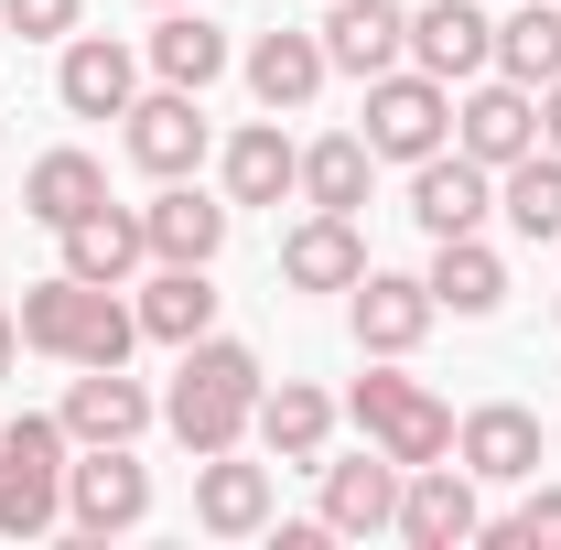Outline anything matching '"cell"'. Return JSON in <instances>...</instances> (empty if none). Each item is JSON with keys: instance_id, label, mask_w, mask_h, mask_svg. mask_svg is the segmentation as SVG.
I'll list each match as a JSON object with an SVG mask.
<instances>
[{"instance_id": "6da1fadb", "label": "cell", "mask_w": 561, "mask_h": 550, "mask_svg": "<svg viewBox=\"0 0 561 550\" xmlns=\"http://www.w3.org/2000/svg\"><path fill=\"white\" fill-rule=\"evenodd\" d=\"M260 356L238 335H195L184 345V367H173V400H162V421H173V443L206 465V454H238L249 443V411H260Z\"/></svg>"}, {"instance_id": "7a4b0ae2", "label": "cell", "mask_w": 561, "mask_h": 550, "mask_svg": "<svg viewBox=\"0 0 561 550\" xmlns=\"http://www.w3.org/2000/svg\"><path fill=\"white\" fill-rule=\"evenodd\" d=\"M22 345L33 356H66V367H130V345H140V302H119L108 280H33L22 291Z\"/></svg>"}, {"instance_id": "3957f363", "label": "cell", "mask_w": 561, "mask_h": 550, "mask_svg": "<svg viewBox=\"0 0 561 550\" xmlns=\"http://www.w3.org/2000/svg\"><path fill=\"white\" fill-rule=\"evenodd\" d=\"M66 465H76V432L44 411H22L0 432V529L11 540H44L66 529Z\"/></svg>"}, {"instance_id": "277c9868", "label": "cell", "mask_w": 561, "mask_h": 550, "mask_svg": "<svg viewBox=\"0 0 561 550\" xmlns=\"http://www.w3.org/2000/svg\"><path fill=\"white\" fill-rule=\"evenodd\" d=\"M356 432H367L389 465H443V454H454V411H443L421 378H400V356H378V367L356 378Z\"/></svg>"}, {"instance_id": "5b68a950", "label": "cell", "mask_w": 561, "mask_h": 550, "mask_svg": "<svg viewBox=\"0 0 561 550\" xmlns=\"http://www.w3.org/2000/svg\"><path fill=\"white\" fill-rule=\"evenodd\" d=\"M443 140H454V87L443 76H421V66L367 76V151L378 162H432Z\"/></svg>"}, {"instance_id": "8992f818", "label": "cell", "mask_w": 561, "mask_h": 550, "mask_svg": "<svg viewBox=\"0 0 561 550\" xmlns=\"http://www.w3.org/2000/svg\"><path fill=\"white\" fill-rule=\"evenodd\" d=\"M151 518V465H130V443H87L66 465V529L76 540H119Z\"/></svg>"}, {"instance_id": "52a82bcc", "label": "cell", "mask_w": 561, "mask_h": 550, "mask_svg": "<svg viewBox=\"0 0 561 550\" xmlns=\"http://www.w3.org/2000/svg\"><path fill=\"white\" fill-rule=\"evenodd\" d=\"M454 151L486 162V173H507L518 151H540V87H518V76H465V98H454Z\"/></svg>"}, {"instance_id": "ba28073f", "label": "cell", "mask_w": 561, "mask_h": 550, "mask_svg": "<svg viewBox=\"0 0 561 550\" xmlns=\"http://www.w3.org/2000/svg\"><path fill=\"white\" fill-rule=\"evenodd\" d=\"M454 465L476 485H529L551 465V432H540V411H518V400H486V411L454 421Z\"/></svg>"}, {"instance_id": "9c48e42d", "label": "cell", "mask_w": 561, "mask_h": 550, "mask_svg": "<svg viewBox=\"0 0 561 550\" xmlns=\"http://www.w3.org/2000/svg\"><path fill=\"white\" fill-rule=\"evenodd\" d=\"M432 280L421 271H356V291H346V324H356V345L367 356H411L421 335H432Z\"/></svg>"}, {"instance_id": "30bf717a", "label": "cell", "mask_w": 561, "mask_h": 550, "mask_svg": "<svg viewBox=\"0 0 561 550\" xmlns=\"http://www.w3.org/2000/svg\"><path fill=\"white\" fill-rule=\"evenodd\" d=\"M130 162L151 173V184H184V173L206 162V98H195V87L130 98Z\"/></svg>"}, {"instance_id": "8fae6325", "label": "cell", "mask_w": 561, "mask_h": 550, "mask_svg": "<svg viewBox=\"0 0 561 550\" xmlns=\"http://www.w3.org/2000/svg\"><path fill=\"white\" fill-rule=\"evenodd\" d=\"M411 216H421V238H476V227L496 216V173L443 140L432 162H411Z\"/></svg>"}, {"instance_id": "7c38bea8", "label": "cell", "mask_w": 561, "mask_h": 550, "mask_svg": "<svg viewBox=\"0 0 561 550\" xmlns=\"http://www.w3.org/2000/svg\"><path fill=\"white\" fill-rule=\"evenodd\" d=\"M476 529H486V507H476L465 465H411L400 475V540L411 550H465Z\"/></svg>"}, {"instance_id": "4fadbf2b", "label": "cell", "mask_w": 561, "mask_h": 550, "mask_svg": "<svg viewBox=\"0 0 561 550\" xmlns=\"http://www.w3.org/2000/svg\"><path fill=\"white\" fill-rule=\"evenodd\" d=\"M313 33H324V66L356 76V87H367V76H389L400 55H411V11H400V0H335Z\"/></svg>"}, {"instance_id": "5bb4252c", "label": "cell", "mask_w": 561, "mask_h": 550, "mask_svg": "<svg viewBox=\"0 0 561 550\" xmlns=\"http://www.w3.org/2000/svg\"><path fill=\"white\" fill-rule=\"evenodd\" d=\"M324 475V529L335 540H378V529H400V475L411 465H389L378 443L356 454V465H313Z\"/></svg>"}, {"instance_id": "9a60e30c", "label": "cell", "mask_w": 561, "mask_h": 550, "mask_svg": "<svg viewBox=\"0 0 561 550\" xmlns=\"http://www.w3.org/2000/svg\"><path fill=\"white\" fill-rule=\"evenodd\" d=\"M411 66L443 76V87L486 76L496 66V22L476 11V0H421V11H411Z\"/></svg>"}, {"instance_id": "2e32d148", "label": "cell", "mask_w": 561, "mask_h": 550, "mask_svg": "<svg viewBox=\"0 0 561 550\" xmlns=\"http://www.w3.org/2000/svg\"><path fill=\"white\" fill-rule=\"evenodd\" d=\"M55 98H66L76 119H130V98H140V55H130V44H108V33H66Z\"/></svg>"}, {"instance_id": "e0dca14e", "label": "cell", "mask_w": 561, "mask_h": 550, "mask_svg": "<svg viewBox=\"0 0 561 550\" xmlns=\"http://www.w3.org/2000/svg\"><path fill=\"white\" fill-rule=\"evenodd\" d=\"M195 529H206V540H260V529H271V465L206 454V465H195Z\"/></svg>"}, {"instance_id": "ac0fdd59", "label": "cell", "mask_w": 561, "mask_h": 550, "mask_svg": "<svg viewBox=\"0 0 561 550\" xmlns=\"http://www.w3.org/2000/svg\"><path fill=\"white\" fill-rule=\"evenodd\" d=\"M238 76H249V98H260V108H313V98H324V33H291V22H280V33H260V44H249V55H238Z\"/></svg>"}, {"instance_id": "d6986e66", "label": "cell", "mask_w": 561, "mask_h": 550, "mask_svg": "<svg viewBox=\"0 0 561 550\" xmlns=\"http://www.w3.org/2000/svg\"><path fill=\"white\" fill-rule=\"evenodd\" d=\"M249 432H260L271 465H324V443H335V400H324L313 378H280V389H260Z\"/></svg>"}, {"instance_id": "ffe728a7", "label": "cell", "mask_w": 561, "mask_h": 550, "mask_svg": "<svg viewBox=\"0 0 561 550\" xmlns=\"http://www.w3.org/2000/svg\"><path fill=\"white\" fill-rule=\"evenodd\" d=\"M55 421H66L76 443H140L151 432V389H140L130 367H76V389H66Z\"/></svg>"}, {"instance_id": "44dd1931", "label": "cell", "mask_w": 561, "mask_h": 550, "mask_svg": "<svg viewBox=\"0 0 561 550\" xmlns=\"http://www.w3.org/2000/svg\"><path fill=\"white\" fill-rule=\"evenodd\" d=\"M140 55H151V76H162V87H195V98H206L216 76L238 66V44L216 33V22L195 11V0H173V11L151 22V44H140Z\"/></svg>"}, {"instance_id": "7402d4cb", "label": "cell", "mask_w": 561, "mask_h": 550, "mask_svg": "<svg viewBox=\"0 0 561 550\" xmlns=\"http://www.w3.org/2000/svg\"><path fill=\"white\" fill-rule=\"evenodd\" d=\"M227 216L238 206L195 195V173H184V184H162V195L140 206V238H151V260H195V271H206L216 249H227Z\"/></svg>"}, {"instance_id": "603a6c76", "label": "cell", "mask_w": 561, "mask_h": 550, "mask_svg": "<svg viewBox=\"0 0 561 550\" xmlns=\"http://www.w3.org/2000/svg\"><path fill=\"white\" fill-rule=\"evenodd\" d=\"M356 271H367V238H356V216H302L291 238H280V280L291 291H356Z\"/></svg>"}, {"instance_id": "cb8c5ba5", "label": "cell", "mask_w": 561, "mask_h": 550, "mask_svg": "<svg viewBox=\"0 0 561 550\" xmlns=\"http://www.w3.org/2000/svg\"><path fill=\"white\" fill-rule=\"evenodd\" d=\"M55 238H66V271H76V280H108V291H130V271L151 260L140 206H87L76 227H55Z\"/></svg>"}, {"instance_id": "d4e9b609", "label": "cell", "mask_w": 561, "mask_h": 550, "mask_svg": "<svg viewBox=\"0 0 561 550\" xmlns=\"http://www.w3.org/2000/svg\"><path fill=\"white\" fill-rule=\"evenodd\" d=\"M140 335L173 345V356H184L195 335H216V280L195 271V260H162V271L140 280Z\"/></svg>"}, {"instance_id": "484cf974", "label": "cell", "mask_w": 561, "mask_h": 550, "mask_svg": "<svg viewBox=\"0 0 561 550\" xmlns=\"http://www.w3.org/2000/svg\"><path fill=\"white\" fill-rule=\"evenodd\" d=\"M421 280H432V302L465 313V324L507 302V260L486 249V227H476V238H432V271H421Z\"/></svg>"}, {"instance_id": "4316f807", "label": "cell", "mask_w": 561, "mask_h": 550, "mask_svg": "<svg viewBox=\"0 0 561 550\" xmlns=\"http://www.w3.org/2000/svg\"><path fill=\"white\" fill-rule=\"evenodd\" d=\"M280 195H302V151L280 140V119H249L227 140V206H280Z\"/></svg>"}, {"instance_id": "83f0119b", "label": "cell", "mask_w": 561, "mask_h": 550, "mask_svg": "<svg viewBox=\"0 0 561 550\" xmlns=\"http://www.w3.org/2000/svg\"><path fill=\"white\" fill-rule=\"evenodd\" d=\"M87 206H108V162H98V151H44V162L22 173V216H33V227H76Z\"/></svg>"}, {"instance_id": "f1b7e54d", "label": "cell", "mask_w": 561, "mask_h": 550, "mask_svg": "<svg viewBox=\"0 0 561 550\" xmlns=\"http://www.w3.org/2000/svg\"><path fill=\"white\" fill-rule=\"evenodd\" d=\"M367 173H378L367 130H335V140H313V151H302V206H324V216H356V206H367Z\"/></svg>"}, {"instance_id": "f546056e", "label": "cell", "mask_w": 561, "mask_h": 550, "mask_svg": "<svg viewBox=\"0 0 561 550\" xmlns=\"http://www.w3.org/2000/svg\"><path fill=\"white\" fill-rule=\"evenodd\" d=\"M496 216L540 249V238H561V151H518L507 173H496Z\"/></svg>"}, {"instance_id": "4dcf8cb0", "label": "cell", "mask_w": 561, "mask_h": 550, "mask_svg": "<svg viewBox=\"0 0 561 550\" xmlns=\"http://www.w3.org/2000/svg\"><path fill=\"white\" fill-rule=\"evenodd\" d=\"M496 76H518V87H551L561 76V0H529V11L496 22Z\"/></svg>"}, {"instance_id": "1f68e13d", "label": "cell", "mask_w": 561, "mask_h": 550, "mask_svg": "<svg viewBox=\"0 0 561 550\" xmlns=\"http://www.w3.org/2000/svg\"><path fill=\"white\" fill-rule=\"evenodd\" d=\"M476 540H496V550H518V540H561V485L529 475V507H518V518H486Z\"/></svg>"}, {"instance_id": "d6a6232c", "label": "cell", "mask_w": 561, "mask_h": 550, "mask_svg": "<svg viewBox=\"0 0 561 550\" xmlns=\"http://www.w3.org/2000/svg\"><path fill=\"white\" fill-rule=\"evenodd\" d=\"M0 22H11L22 44H66L76 22H87V0H0Z\"/></svg>"}, {"instance_id": "836d02e7", "label": "cell", "mask_w": 561, "mask_h": 550, "mask_svg": "<svg viewBox=\"0 0 561 550\" xmlns=\"http://www.w3.org/2000/svg\"><path fill=\"white\" fill-rule=\"evenodd\" d=\"M540 151H561V76L540 87Z\"/></svg>"}, {"instance_id": "e575fe53", "label": "cell", "mask_w": 561, "mask_h": 550, "mask_svg": "<svg viewBox=\"0 0 561 550\" xmlns=\"http://www.w3.org/2000/svg\"><path fill=\"white\" fill-rule=\"evenodd\" d=\"M11 356H22V313H0V378H11Z\"/></svg>"}, {"instance_id": "d590c367", "label": "cell", "mask_w": 561, "mask_h": 550, "mask_svg": "<svg viewBox=\"0 0 561 550\" xmlns=\"http://www.w3.org/2000/svg\"><path fill=\"white\" fill-rule=\"evenodd\" d=\"M151 11H173V0H151Z\"/></svg>"}, {"instance_id": "8d00e7d4", "label": "cell", "mask_w": 561, "mask_h": 550, "mask_svg": "<svg viewBox=\"0 0 561 550\" xmlns=\"http://www.w3.org/2000/svg\"><path fill=\"white\" fill-rule=\"evenodd\" d=\"M551 313H561V302H551Z\"/></svg>"}]
</instances>
